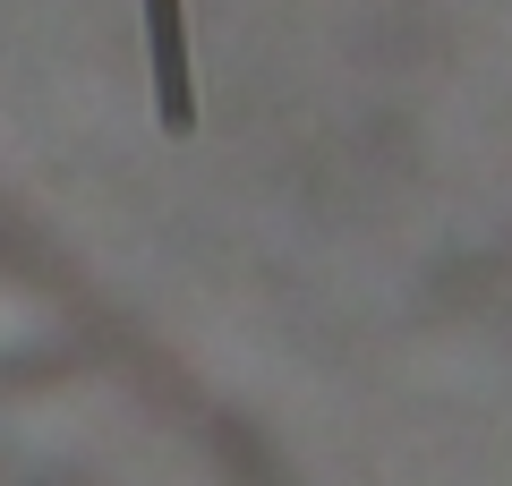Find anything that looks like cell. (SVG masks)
Listing matches in <instances>:
<instances>
[{
    "label": "cell",
    "mask_w": 512,
    "mask_h": 486,
    "mask_svg": "<svg viewBox=\"0 0 512 486\" xmlns=\"http://www.w3.org/2000/svg\"><path fill=\"white\" fill-rule=\"evenodd\" d=\"M146 60H154V111L171 137L197 128V77H188V0H146Z\"/></svg>",
    "instance_id": "obj_1"
}]
</instances>
